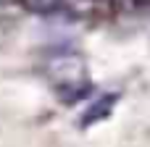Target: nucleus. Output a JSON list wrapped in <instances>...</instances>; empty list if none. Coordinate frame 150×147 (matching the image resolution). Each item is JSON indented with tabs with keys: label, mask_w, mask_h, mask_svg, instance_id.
<instances>
[{
	"label": "nucleus",
	"mask_w": 150,
	"mask_h": 147,
	"mask_svg": "<svg viewBox=\"0 0 150 147\" xmlns=\"http://www.w3.org/2000/svg\"><path fill=\"white\" fill-rule=\"evenodd\" d=\"M26 5L29 8H34V11H53L55 5H58V0H26Z\"/></svg>",
	"instance_id": "3"
},
{
	"label": "nucleus",
	"mask_w": 150,
	"mask_h": 147,
	"mask_svg": "<svg viewBox=\"0 0 150 147\" xmlns=\"http://www.w3.org/2000/svg\"><path fill=\"white\" fill-rule=\"evenodd\" d=\"M113 103H116V95H103V97H98V103H92V105H90V110L84 113L82 126H90V124H95V121L108 118V113H111Z\"/></svg>",
	"instance_id": "2"
},
{
	"label": "nucleus",
	"mask_w": 150,
	"mask_h": 147,
	"mask_svg": "<svg viewBox=\"0 0 150 147\" xmlns=\"http://www.w3.org/2000/svg\"><path fill=\"white\" fill-rule=\"evenodd\" d=\"M53 84L58 89V95L66 103H74L79 97H84L90 92V79H87V68L76 55H58L53 60Z\"/></svg>",
	"instance_id": "1"
}]
</instances>
